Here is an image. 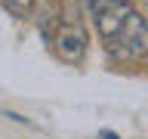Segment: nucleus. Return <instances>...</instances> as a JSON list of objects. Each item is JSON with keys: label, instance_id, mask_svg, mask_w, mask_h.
<instances>
[{"label": "nucleus", "instance_id": "obj_1", "mask_svg": "<svg viewBox=\"0 0 148 139\" xmlns=\"http://www.w3.org/2000/svg\"><path fill=\"white\" fill-rule=\"evenodd\" d=\"M86 46H90V37H86V28L80 22L77 0H62V22L53 34L56 56L68 65H80L83 56H86Z\"/></svg>", "mask_w": 148, "mask_h": 139}, {"label": "nucleus", "instance_id": "obj_2", "mask_svg": "<svg viewBox=\"0 0 148 139\" xmlns=\"http://www.w3.org/2000/svg\"><path fill=\"white\" fill-rule=\"evenodd\" d=\"M108 53L117 62H142L148 56V22L136 6L130 9V16L123 19L117 37L108 43Z\"/></svg>", "mask_w": 148, "mask_h": 139}, {"label": "nucleus", "instance_id": "obj_3", "mask_svg": "<svg viewBox=\"0 0 148 139\" xmlns=\"http://www.w3.org/2000/svg\"><path fill=\"white\" fill-rule=\"evenodd\" d=\"M83 3L90 9V19L96 25V31H99V37L105 40V46L117 37L123 19L133 9V0H83Z\"/></svg>", "mask_w": 148, "mask_h": 139}, {"label": "nucleus", "instance_id": "obj_4", "mask_svg": "<svg viewBox=\"0 0 148 139\" xmlns=\"http://www.w3.org/2000/svg\"><path fill=\"white\" fill-rule=\"evenodd\" d=\"M31 19L37 22L43 40L49 43L56 34V28L62 22V0H34V9H31Z\"/></svg>", "mask_w": 148, "mask_h": 139}, {"label": "nucleus", "instance_id": "obj_5", "mask_svg": "<svg viewBox=\"0 0 148 139\" xmlns=\"http://www.w3.org/2000/svg\"><path fill=\"white\" fill-rule=\"evenodd\" d=\"M6 12H12L16 19H28L31 9H34V0H3Z\"/></svg>", "mask_w": 148, "mask_h": 139}, {"label": "nucleus", "instance_id": "obj_6", "mask_svg": "<svg viewBox=\"0 0 148 139\" xmlns=\"http://www.w3.org/2000/svg\"><path fill=\"white\" fill-rule=\"evenodd\" d=\"M3 118L16 120V124H31V120H28V118H22V114H16V111H3Z\"/></svg>", "mask_w": 148, "mask_h": 139}, {"label": "nucleus", "instance_id": "obj_7", "mask_svg": "<svg viewBox=\"0 0 148 139\" xmlns=\"http://www.w3.org/2000/svg\"><path fill=\"white\" fill-rule=\"evenodd\" d=\"M99 139H117V133H111V130H99Z\"/></svg>", "mask_w": 148, "mask_h": 139}, {"label": "nucleus", "instance_id": "obj_8", "mask_svg": "<svg viewBox=\"0 0 148 139\" xmlns=\"http://www.w3.org/2000/svg\"><path fill=\"white\" fill-rule=\"evenodd\" d=\"M145 3H148V0H145Z\"/></svg>", "mask_w": 148, "mask_h": 139}]
</instances>
